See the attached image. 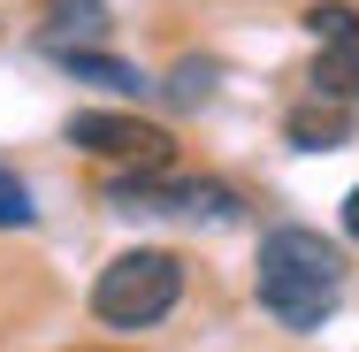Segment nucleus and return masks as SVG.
I'll return each instance as SVG.
<instances>
[{"label":"nucleus","instance_id":"obj_1","mask_svg":"<svg viewBox=\"0 0 359 352\" xmlns=\"http://www.w3.org/2000/svg\"><path fill=\"white\" fill-rule=\"evenodd\" d=\"M252 291H260V306H268L283 330H321V322L337 314V299H344V261H337V245H329L321 230L283 222V230H268L260 253H252Z\"/></svg>","mask_w":359,"mask_h":352},{"label":"nucleus","instance_id":"obj_2","mask_svg":"<svg viewBox=\"0 0 359 352\" xmlns=\"http://www.w3.org/2000/svg\"><path fill=\"white\" fill-rule=\"evenodd\" d=\"M176 299H184V261L161 253V245L115 253V261L100 268V283H92V314H100L107 330H153Z\"/></svg>","mask_w":359,"mask_h":352},{"label":"nucleus","instance_id":"obj_3","mask_svg":"<svg viewBox=\"0 0 359 352\" xmlns=\"http://www.w3.org/2000/svg\"><path fill=\"white\" fill-rule=\"evenodd\" d=\"M115 214H153V222H237L245 200L215 176H115L107 184Z\"/></svg>","mask_w":359,"mask_h":352},{"label":"nucleus","instance_id":"obj_4","mask_svg":"<svg viewBox=\"0 0 359 352\" xmlns=\"http://www.w3.org/2000/svg\"><path fill=\"white\" fill-rule=\"evenodd\" d=\"M69 145L76 153H100V161H123V169H161L168 138L138 123V115H107V107H76L69 115Z\"/></svg>","mask_w":359,"mask_h":352},{"label":"nucleus","instance_id":"obj_5","mask_svg":"<svg viewBox=\"0 0 359 352\" xmlns=\"http://www.w3.org/2000/svg\"><path fill=\"white\" fill-rule=\"evenodd\" d=\"M54 70L76 77V84H100V92H115V100H138V92H145V77L130 70L123 54H92V46H62Z\"/></svg>","mask_w":359,"mask_h":352},{"label":"nucleus","instance_id":"obj_6","mask_svg":"<svg viewBox=\"0 0 359 352\" xmlns=\"http://www.w3.org/2000/svg\"><path fill=\"white\" fill-rule=\"evenodd\" d=\"M107 31V0H46V23H39V46L62 54V46H92Z\"/></svg>","mask_w":359,"mask_h":352},{"label":"nucleus","instance_id":"obj_7","mask_svg":"<svg viewBox=\"0 0 359 352\" xmlns=\"http://www.w3.org/2000/svg\"><path fill=\"white\" fill-rule=\"evenodd\" d=\"M283 138L298 145V153H337V145L352 138V115H344V100H321V92H313V107H290Z\"/></svg>","mask_w":359,"mask_h":352},{"label":"nucleus","instance_id":"obj_8","mask_svg":"<svg viewBox=\"0 0 359 352\" xmlns=\"http://www.w3.org/2000/svg\"><path fill=\"white\" fill-rule=\"evenodd\" d=\"M306 77H313V92H321V100H344V107H352V100H359V39L321 46V54L306 62Z\"/></svg>","mask_w":359,"mask_h":352},{"label":"nucleus","instance_id":"obj_9","mask_svg":"<svg viewBox=\"0 0 359 352\" xmlns=\"http://www.w3.org/2000/svg\"><path fill=\"white\" fill-rule=\"evenodd\" d=\"M168 100H176V107L215 100V62H199V54H191V62H176V70H168Z\"/></svg>","mask_w":359,"mask_h":352},{"label":"nucleus","instance_id":"obj_10","mask_svg":"<svg viewBox=\"0 0 359 352\" xmlns=\"http://www.w3.org/2000/svg\"><path fill=\"white\" fill-rule=\"evenodd\" d=\"M306 23H313V39H321V46H344V39H359V8H352V0H321Z\"/></svg>","mask_w":359,"mask_h":352},{"label":"nucleus","instance_id":"obj_11","mask_svg":"<svg viewBox=\"0 0 359 352\" xmlns=\"http://www.w3.org/2000/svg\"><path fill=\"white\" fill-rule=\"evenodd\" d=\"M31 192H23V184H15V176H8V169H0V230H23V222H31Z\"/></svg>","mask_w":359,"mask_h":352},{"label":"nucleus","instance_id":"obj_12","mask_svg":"<svg viewBox=\"0 0 359 352\" xmlns=\"http://www.w3.org/2000/svg\"><path fill=\"white\" fill-rule=\"evenodd\" d=\"M344 230H352V237H359V184H352V192H344Z\"/></svg>","mask_w":359,"mask_h":352}]
</instances>
